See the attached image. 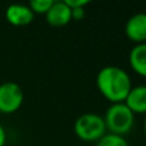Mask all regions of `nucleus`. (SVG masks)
Listing matches in <instances>:
<instances>
[{
    "label": "nucleus",
    "instance_id": "8",
    "mask_svg": "<svg viewBox=\"0 0 146 146\" xmlns=\"http://www.w3.org/2000/svg\"><path fill=\"white\" fill-rule=\"evenodd\" d=\"M135 115L146 114V85L132 86L126 100L123 101Z\"/></svg>",
    "mask_w": 146,
    "mask_h": 146
},
{
    "label": "nucleus",
    "instance_id": "15",
    "mask_svg": "<svg viewBox=\"0 0 146 146\" xmlns=\"http://www.w3.org/2000/svg\"><path fill=\"white\" fill-rule=\"evenodd\" d=\"M142 129H144V135L146 137V114L144 115V124H142Z\"/></svg>",
    "mask_w": 146,
    "mask_h": 146
},
{
    "label": "nucleus",
    "instance_id": "2",
    "mask_svg": "<svg viewBox=\"0 0 146 146\" xmlns=\"http://www.w3.org/2000/svg\"><path fill=\"white\" fill-rule=\"evenodd\" d=\"M106 133L126 137L135 127L136 115L124 103L110 104L103 115Z\"/></svg>",
    "mask_w": 146,
    "mask_h": 146
},
{
    "label": "nucleus",
    "instance_id": "3",
    "mask_svg": "<svg viewBox=\"0 0 146 146\" xmlns=\"http://www.w3.org/2000/svg\"><path fill=\"white\" fill-rule=\"evenodd\" d=\"M73 132L81 141L96 144L106 133L103 115L92 111L81 114L73 123Z\"/></svg>",
    "mask_w": 146,
    "mask_h": 146
},
{
    "label": "nucleus",
    "instance_id": "5",
    "mask_svg": "<svg viewBox=\"0 0 146 146\" xmlns=\"http://www.w3.org/2000/svg\"><path fill=\"white\" fill-rule=\"evenodd\" d=\"M124 33L135 45L146 42V13L131 15L124 26Z\"/></svg>",
    "mask_w": 146,
    "mask_h": 146
},
{
    "label": "nucleus",
    "instance_id": "11",
    "mask_svg": "<svg viewBox=\"0 0 146 146\" xmlns=\"http://www.w3.org/2000/svg\"><path fill=\"white\" fill-rule=\"evenodd\" d=\"M54 0H32L28 3V7L32 10L33 14H44L49 12V9L51 8Z\"/></svg>",
    "mask_w": 146,
    "mask_h": 146
},
{
    "label": "nucleus",
    "instance_id": "10",
    "mask_svg": "<svg viewBox=\"0 0 146 146\" xmlns=\"http://www.w3.org/2000/svg\"><path fill=\"white\" fill-rule=\"evenodd\" d=\"M95 146H129V145L127 142L126 137L117 136V135H111V133H105L96 142Z\"/></svg>",
    "mask_w": 146,
    "mask_h": 146
},
{
    "label": "nucleus",
    "instance_id": "9",
    "mask_svg": "<svg viewBox=\"0 0 146 146\" xmlns=\"http://www.w3.org/2000/svg\"><path fill=\"white\" fill-rule=\"evenodd\" d=\"M129 67L140 77L146 78V42L135 45L128 54Z\"/></svg>",
    "mask_w": 146,
    "mask_h": 146
},
{
    "label": "nucleus",
    "instance_id": "7",
    "mask_svg": "<svg viewBox=\"0 0 146 146\" xmlns=\"http://www.w3.org/2000/svg\"><path fill=\"white\" fill-rule=\"evenodd\" d=\"M45 18L51 27H64L72 21V13L64 1H54Z\"/></svg>",
    "mask_w": 146,
    "mask_h": 146
},
{
    "label": "nucleus",
    "instance_id": "1",
    "mask_svg": "<svg viewBox=\"0 0 146 146\" xmlns=\"http://www.w3.org/2000/svg\"><path fill=\"white\" fill-rule=\"evenodd\" d=\"M96 87L109 103H123L132 88V80L126 69L117 66H106L98 72Z\"/></svg>",
    "mask_w": 146,
    "mask_h": 146
},
{
    "label": "nucleus",
    "instance_id": "13",
    "mask_svg": "<svg viewBox=\"0 0 146 146\" xmlns=\"http://www.w3.org/2000/svg\"><path fill=\"white\" fill-rule=\"evenodd\" d=\"M71 13H72V19H74V21L83 19L85 15H86L85 8H76V9H71Z\"/></svg>",
    "mask_w": 146,
    "mask_h": 146
},
{
    "label": "nucleus",
    "instance_id": "14",
    "mask_svg": "<svg viewBox=\"0 0 146 146\" xmlns=\"http://www.w3.org/2000/svg\"><path fill=\"white\" fill-rule=\"evenodd\" d=\"M5 144H7V131L0 124V146H5Z\"/></svg>",
    "mask_w": 146,
    "mask_h": 146
},
{
    "label": "nucleus",
    "instance_id": "12",
    "mask_svg": "<svg viewBox=\"0 0 146 146\" xmlns=\"http://www.w3.org/2000/svg\"><path fill=\"white\" fill-rule=\"evenodd\" d=\"M66 5L69 9H76V8H86L88 5L87 0H63Z\"/></svg>",
    "mask_w": 146,
    "mask_h": 146
},
{
    "label": "nucleus",
    "instance_id": "4",
    "mask_svg": "<svg viewBox=\"0 0 146 146\" xmlns=\"http://www.w3.org/2000/svg\"><path fill=\"white\" fill-rule=\"evenodd\" d=\"M25 101V92L18 83L8 81L0 85V113L13 114Z\"/></svg>",
    "mask_w": 146,
    "mask_h": 146
},
{
    "label": "nucleus",
    "instance_id": "6",
    "mask_svg": "<svg viewBox=\"0 0 146 146\" xmlns=\"http://www.w3.org/2000/svg\"><path fill=\"white\" fill-rule=\"evenodd\" d=\"M35 14L28 5L25 4H12L5 10V19L14 27H25L32 23Z\"/></svg>",
    "mask_w": 146,
    "mask_h": 146
}]
</instances>
